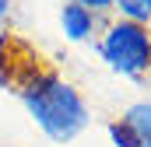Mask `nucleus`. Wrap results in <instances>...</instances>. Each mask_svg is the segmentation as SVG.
Returning a JSON list of instances; mask_svg holds the SVG:
<instances>
[{"mask_svg": "<svg viewBox=\"0 0 151 147\" xmlns=\"http://www.w3.org/2000/svg\"><path fill=\"white\" fill-rule=\"evenodd\" d=\"M25 105L42 126V133L56 144L74 140L88 126V109L81 95L60 77H35V84L25 88Z\"/></svg>", "mask_w": 151, "mask_h": 147, "instance_id": "obj_1", "label": "nucleus"}, {"mask_svg": "<svg viewBox=\"0 0 151 147\" xmlns=\"http://www.w3.org/2000/svg\"><path fill=\"white\" fill-rule=\"evenodd\" d=\"M102 56H106V63L113 70L137 77V74L148 70V63H151V39L141 25L119 21V25L109 28V35L102 39Z\"/></svg>", "mask_w": 151, "mask_h": 147, "instance_id": "obj_2", "label": "nucleus"}, {"mask_svg": "<svg viewBox=\"0 0 151 147\" xmlns=\"http://www.w3.org/2000/svg\"><path fill=\"white\" fill-rule=\"evenodd\" d=\"M60 21H63V35L70 39V42L88 39L91 35V25H95L91 11H84V7H77V4H67V7L60 11Z\"/></svg>", "mask_w": 151, "mask_h": 147, "instance_id": "obj_3", "label": "nucleus"}, {"mask_svg": "<svg viewBox=\"0 0 151 147\" xmlns=\"http://www.w3.org/2000/svg\"><path fill=\"white\" fill-rule=\"evenodd\" d=\"M123 123L134 133L137 147H151V105H134V109L123 116Z\"/></svg>", "mask_w": 151, "mask_h": 147, "instance_id": "obj_4", "label": "nucleus"}, {"mask_svg": "<svg viewBox=\"0 0 151 147\" xmlns=\"http://www.w3.org/2000/svg\"><path fill=\"white\" fill-rule=\"evenodd\" d=\"M116 4H119V11H123L134 25H141V21L151 18V0H116Z\"/></svg>", "mask_w": 151, "mask_h": 147, "instance_id": "obj_5", "label": "nucleus"}, {"mask_svg": "<svg viewBox=\"0 0 151 147\" xmlns=\"http://www.w3.org/2000/svg\"><path fill=\"white\" fill-rule=\"evenodd\" d=\"M109 137H113L119 147H137V140H134V133L127 130V123H113L109 126Z\"/></svg>", "mask_w": 151, "mask_h": 147, "instance_id": "obj_6", "label": "nucleus"}, {"mask_svg": "<svg viewBox=\"0 0 151 147\" xmlns=\"http://www.w3.org/2000/svg\"><path fill=\"white\" fill-rule=\"evenodd\" d=\"M113 0H77V7H84V11H99V7H109Z\"/></svg>", "mask_w": 151, "mask_h": 147, "instance_id": "obj_7", "label": "nucleus"}, {"mask_svg": "<svg viewBox=\"0 0 151 147\" xmlns=\"http://www.w3.org/2000/svg\"><path fill=\"white\" fill-rule=\"evenodd\" d=\"M7 7H11V0H0V18L7 14Z\"/></svg>", "mask_w": 151, "mask_h": 147, "instance_id": "obj_8", "label": "nucleus"}]
</instances>
